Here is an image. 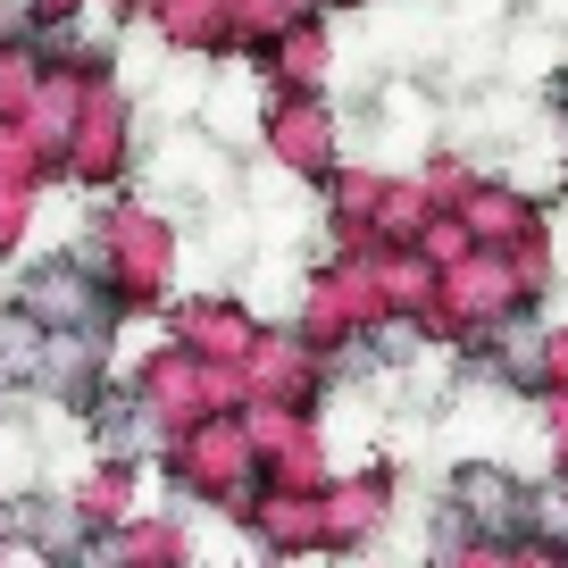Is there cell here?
<instances>
[{
	"label": "cell",
	"mask_w": 568,
	"mask_h": 568,
	"mask_svg": "<svg viewBox=\"0 0 568 568\" xmlns=\"http://www.w3.org/2000/svg\"><path fill=\"white\" fill-rule=\"evenodd\" d=\"M26 310H34V326H84L92 318V284H75V276H34V293H26Z\"/></svg>",
	"instance_id": "obj_1"
},
{
	"label": "cell",
	"mask_w": 568,
	"mask_h": 568,
	"mask_svg": "<svg viewBox=\"0 0 568 568\" xmlns=\"http://www.w3.org/2000/svg\"><path fill=\"white\" fill-rule=\"evenodd\" d=\"M460 494H468V518H477V527H510V518H518V494L494 477V468H468Z\"/></svg>",
	"instance_id": "obj_2"
}]
</instances>
